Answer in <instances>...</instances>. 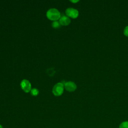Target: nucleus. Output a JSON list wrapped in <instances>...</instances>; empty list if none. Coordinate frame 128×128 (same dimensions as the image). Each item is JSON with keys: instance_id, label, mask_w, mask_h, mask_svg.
<instances>
[{"instance_id": "1a4fd4ad", "label": "nucleus", "mask_w": 128, "mask_h": 128, "mask_svg": "<svg viewBox=\"0 0 128 128\" xmlns=\"http://www.w3.org/2000/svg\"><path fill=\"white\" fill-rule=\"evenodd\" d=\"M119 128H128V122L126 121L122 122L119 126Z\"/></svg>"}, {"instance_id": "0eeeda50", "label": "nucleus", "mask_w": 128, "mask_h": 128, "mask_svg": "<svg viewBox=\"0 0 128 128\" xmlns=\"http://www.w3.org/2000/svg\"><path fill=\"white\" fill-rule=\"evenodd\" d=\"M39 93L38 90L36 88H34L31 90H30V94L33 96H36Z\"/></svg>"}, {"instance_id": "f257e3e1", "label": "nucleus", "mask_w": 128, "mask_h": 128, "mask_svg": "<svg viewBox=\"0 0 128 128\" xmlns=\"http://www.w3.org/2000/svg\"><path fill=\"white\" fill-rule=\"evenodd\" d=\"M46 16L49 20L54 22L57 21L61 17L60 12L54 8H50L47 11Z\"/></svg>"}, {"instance_id": "f8f14e48", "label": "nucleus", "mask_w": 128, "mask_h": 128, "mask_svg": "<svg viewBox=\"0 0 128 128\" xmlns=\"http://www.w3.org/2000/svg\"><path fill=\"white\" fill-rule=\"evenodd\" d=\"M0 128H2V126L0 124Z\"/></svg>"}, {"instance_id": "20e7f679", "label": "nucleus", "mask_w": 128, "mask_h": 128, "mask_svg": "<svg viewBox=\"0 0 128 128\" xmlns=\"http://www.w3.org/2000/svg\"><path fill=\"white\" fill-rule=\"evenodd\" d=\"M22 89L26 92H29L32 90L30 82L27 80H23L20 82Z\"/></svg>"}, {"instance_id": "423d86ee", "label": "nucleus", "mask_w": 128, "mask_h": 128, "mask_svg": "<svg viewBox=\"0 0 128 128\" xmlns=\"http://www.w3.org/2000/svg\"><path fill=\"white\" fill-rule=\"evenodd\" d=\"M59 22L60 25L68 26L70 22V20L68 16H62L59 19Z\"/></svg>"}, {"instance_id": "9b49d317", "label": "nucleus", "mask_w": 128, "mask_h": 128, "mask_svg": "<svg viewBox=\"0 0 128 128\" xmlns=\"http://www.w3.org/2000/svg\"><path fill=\"white\" fill-rule=\"evenodd\" d=\"M71 2H74V3H76V2H78L79 0H70Z\"/></svg>"}, {"instance_id": "f03ea898", "label": "nucleus", "mask_w": 128, "mask_h": 128, "mask_svg": "<svg viewBox=\"0 0 128 128\" xmlns=\"http://www.w3.org/2000/svg\"><path fill=\"white\" fill-rule=\"evenodd\" d=\"M64 84L62 82L56 84L52 88V93L55 96H61L64 90Z\"/></svg>"}, {"instance_id": "39448f33", "label": "nucleus", "mask_w": 128, "mask_h": 128, "mask_svg": "<svg viewBox=\"0 0 128 128\" xmlns=\"http://www.w3.org/2000/svg\"><path fill=\"white\" fill-rule=\"evenodd\" d=\"M76 84L72 82H68L64 84V88L68 92H72L76 89Z\"/></svg>"}, {"instance_id": "7ed1b4c3", "label": "nucleus", "mask_w": 128, "mask_h": 128, "mask_svg": "<svg viewBox=\"0 0 128 128\" xmlns=\"http://www.w3.org/2000/svg\"><path fill=\"white\" fill-rule=\"evenodd\" d=\"M66 14L68 17L76 18L78 16V12L77 10L72 8H68L66 10Z\"/></svg>"}, {"instance_id": "9d476101", "label": "nucleus", "mask_w": 128, "mask_h": 128, "mask_svg": "<svg viewBox=\"0 0 128 128\" xmlns=\"http://www.w3.org/2000/svg\"><path fill=\"white\" fill-rule=\"evenodd\" d=\"M124 34L126 36H128V26H126V27L124 29Z\"/></svg>"}, {"instance_id": "6e6552de", "label": "nucleus", "mask_w": 128, "mask_h": 128, "mask_svg": "<svg viewBox=\"0 0 128 128\" xmlns=\"http://www.w3.org/2000/svg\"><path fill=\"white\" fill-rule=\"evenodd\" d=\"M52 26L53 28H58L60 27V22H58V21H54V22L52 23Z\"/></svg>"}]
</instances>
